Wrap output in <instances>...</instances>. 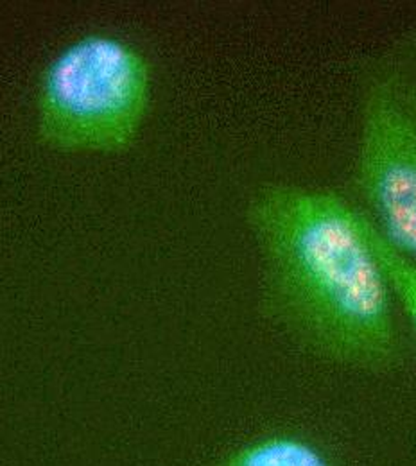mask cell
Instances as JSON below:
<instances>
[{"label":"cell","instance_id":"3957f363","mask_svg":"<svg viewBox=\"0 0 416 466\" xmlns=\"http://www.w3.org/2000/svg\"><path fill=\"white\" fill-rule=\"evenodd\" d=\"M357 85V207L416 260V27L360 65Z\"/></svg>","mask_w":416,"mask_h":466},{"label":"cell","instance_id":"5b68a950","mask_svg":"<svg viewBox=\"0 0 416 466\" xmlns=\"http://www.w3.org/2000/svg\"><path fill=\"white\" fill-rule=\"evenodd\" d=\"M368 219V218H366ZM371 244L386 275L393 299L402 307L416 336V260L391 248L368 221Z\"/></svg>","mask_w":416,"mask_h":466},{"label":"cell","instance_id":"277c9868","mask_svg":"<svg viewBox=\"0 0 416 466\" xmlns=\"http://www.w3.org/2000/svg\"><path fill=\"white\" fill-rule=\"evenodd\" d=\"M218 466L338 465L314 438L295 431H275L244 443Z\"/></svg>","mask_w":416,"mask_h":466},{"label":"cell","instance_id":"7a4b0ae2","mask_svg":"<svg viewBox=\"0 0 416 466\" xmlns=\"http://www.w3.org/2000/svg\"><path fill=\"white\" fill-rule=\"evenodd\" d=\"M151 94V63L138 47L110 33L83 35L42 72L40 140L70 153H119L137 138Z\"/></svg>","mask_w":416,"mask_h":466},{"label":"cell","instance_id":"6da1fadb","mask_svg":"<svg viewBox=\"0 0 416 466\" xmlns=\"http://www.w3.org/2000/svg\"><path fill=\"white\" fill-rule=\"evenodd\" d=\"M246 221L262 258V310L298 349L366 373L402 364L395 299L357 205L325 188L268 183Z\"/></svg>","mask_w":416,"mask_h":466}]
</instances>
